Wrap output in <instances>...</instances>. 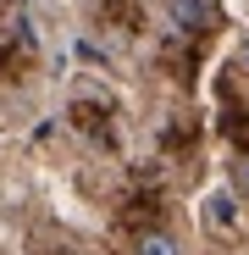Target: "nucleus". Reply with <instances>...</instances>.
Here are the masks:
<instances>
[{
  "mask_svg": "<svg viewBox=\"0 0 249 255\" xmlns=\"http://www.w3.org/2000/svg\"><path fill=\"white\" fill-rule=\"evenodd\" d=\"M244 61H249V45H244Z\"/></svg>",
  "mask_w": 249,
  "mask_h": 255,
  "instance_id": "7ed1b4c3",
  "label": "nucleus"
},
{
  "mask_svg": "<svg viewBox=\"0 0 249 255\" xmlns=\"http://www.w3.org/2000/svg\"><path fill=\"white\" fill-rule=\"evenodd\" d=\"M172 22L188 33H205V28H211V0H172Z\"/></svg>",
  "mask_w": 249,
  "mask_h": 255,
  "instance_id": "f257e3e1",
  "label": "nucleus"
},
{
  "mask_svg": "<svg viewBox=\"0 0 249 255\" xmlns=\"http://www.w3.org/2000/svg\"><path fill=\"white\" fill-rule=\"evenodd\" d=\"M133 255H183V250H177V239L166 233V228H144L133 239Z\"/></svg>",
  "mask_w": 249,
  "mask_h": 255,
  "instance_id": "f03ea898",
  "label": "nucleus"
}]
</instances>
